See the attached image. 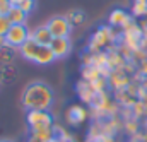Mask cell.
<instances>
[{
  "instance_id": "1",
  "label": "cell",
  "mask_w": 147,
  "mask_h": 142,
  "mask_svg": "<svg viewBox=\"0 0 147 142\" xmlns=\"http://www.w3.org/2000/svg\"><path fill=\"white\" fill-rule=\"evenodd\" d=\"M22 105L28 110H48L53 105V91L45 82H31L22 93Z\"/></svg>"
},
{
  "instance_id": "2",
  "label": "cell",
  "mask_w": 147,
  "mask_h": 142,
  "mask_svg": "<svg viewBox=\"0 0 147 142\" xmlns=\"http://www.w3.org/2000/svg\"><path fill=\"white\" fill-rule=\"evenodd\" d=\"M19 51H21V55H22L26 60H29V62H33V64H38V65H48V64H51L53 60H57L50 46L39 45V43H36V41L31 39V38L19 48Z\"/></svg>"
},
{
  "instance_id": "3",
  "label": "cell",
  "mask_w": 147,
  "mask_h": 142,
  "mask_svg": "<svg viewBox=\"0 0 147 142\" xmlns=\"http://www.w3.org/2000/svg\"><path fill=\"white\" fill-rule=\"evenodd\" d=\"M28 123L33 128V132L43 130V128H51L53 116L48 113V110H29V113H28Z\"/></svg>"
},
{
  "instance_id": "4",
  "label": "cell",
  "mask_w": 147,
  "mask_h": 142,
  "mask_svg": "<svg viewBox=\"0 0 147 142\" xmlns=\"http://www.w3.org/2000/svg\"><path fill=\"white\" fill-rule=\"evenodd\" d=\"M29 39V31L26 24H12L9 33L5 34V45L10 48H21Z\"/></svg>"
},
{
  "instance_id": "5",
  "label": "cell",
  "mask_w": 147,
  "mask_h": 142,
  "mask_svg": "<svg viewBox=\"0 0 147 142\" xmlns=\"http://www.w3.org/2000/svg\"><path fill=\"white\" fill-rule=\"evenodd\" d=\"M48 31L51 33L53 38H69L70 31H72V24L69 22L67 17L63 16H55L46 22Z\"/></svg>"
},
{
  "instance_id": "6",
  "label": "cell",
  "mask_w": 147,
  "mask_h": 142,
  "mask_svg": "<svg viewBox=\"0 0 147 142\" xmlns=\"http://www.w3.org/2000/svg\"><path fill=\"white\" fill-rule=\"evenodd\" d=\"M50 48H51L55 58H63L72 51V43L69 38H53Z\"/></svg>"
},
{
  "instance_id": "7",
  "label": "cell",
  "mask_w": 147,
  "mask_h": 142,
  "mask_svg": "<svg viewBox=\"0 0 147 142\" xmlns=\"http://www.w3.org/2000/svg\"><path fill=\"white\" fill-rule=\"evenodd\" d=\"M29 38L34 39L36 43H39V45H45V46H50L51 41H53V36H51V33L48 31L46 26H39V28H36V29L29 34Z\"/></svg>"
},
{
  "instance_id": "8",
  "label": "cell",
  "mask_w": 147,
  "mask_h": 142,
  "mask_svg": "<svg viewBox=\"0 0 147 142\" xmlns=\"http://www.w3.org/2000/svg\"><path fill=\"white\" fill-rule=\"evenodd\" d=\"M86 116H87V111L80 106V105H74V106H70L69 111H67V122L72 123V125L82 123V122L86 120Z\"/></svg>"
},
{
  "instance_id": "9",
  "label": "cell",
  "mask_w": 147,
  "mask_h": 142,
  "mask_svg": "<svg viewBox=\"0 0 147 142\" xmlns=\"http://www.w3.org/2000/svg\"><path fill=\"white\" fill-rule=\"evenodd\" d=\"M108 39H110V29L108 28H99L98 33H94L89 46H91V50H98V48L105 46L108 43Z\"/></svg>"
},
{
  "instance_id": "10",
  "label": "cell",
  "mask_w": 147,
  "mask_h": 142,
  "mask_svg": "<svg viewBox=\"0 0 147 142\" xmlns=\"http://www.w3.org/2000/svg\"><path fill=\"white\" fill-rule=\"evenodd\" d=\"M110 24L111 26H128L130 24V16L123 9H115L110 14Z\"/></svg>"
},
{
  "instance_id": "11",
  "label": "cell",
  "mask_w": 147,
  "mask_h": 142,
  "mask_svg": "<svg viewBox=\"0 0 147 142\" xmlns=\"http://www.w3.org/2000/svg\"><path fill=\"white\" fill-rule=\"evenodd\" d=\"M7 17H9V21H10V24H26L28 14L22 12L19 7H12V9L9 10V14H7Z\"/></svg>"
},
{
  "instance_id": "12",
  "label": "cell",
  "mask_w": 147,
  "mask_h": 142,
  "mask_svg": "<svg viewBox=\"0 0 147 142\" xmlns=\"http://www.w3.org/2000/svg\"><path fill=\"white\" fill-rule=\"evenodd\" d=\"M65 17L69 19V22H70L72 26H80V24L86 21V14H84L80 9H72V10H69V14H67Z\"/></svg>"
},
{
  "instance_id": "13",
  "label": "cell",
  "mask_w": 147,
  "mask_h": 142,
  "mask_svg": "<svg viewBox=\"0 0 147 142\" xmlns=\"http://www.w3.org/2000/svg\"><path fill=\"white\" fill-rule=\"evenodd\" d=\"M132 14H134L135 17L147 16V3H144V2H135L134 7H132Z\"/></svg>"
},
{
  "instance_id": "14",
  "label": "cell",
  "mask_w": 147,
  "mask_h": 142,
  "mask_svg": "<svg viewBox=\"0 0 147 142\" xmlns=\"http://www.w3.org/2000/svg\"><path fill=\"white\" fill-rule=\"evenodd\" d=\"M10 26H12V24H10L9 17L0 14V36H2V38H5V34H7L9 29H10Z\"/></svg>"
},
{
  "instance_id": "15",
  "label": "cell",
  "mask_w": 147,
  "mask_h": 142,
  "mask_svg": "<svg viewBox=\"0 0 147 142\" xmlns=\"http://www.w3.org/2000/svg\"><path fill=\"white\" fill-rule=\"evenodd\" d=\"M34 7H36V2H34V0H24V2L19 5V9H21L22 12H26V14H31V12L34 10Z\"/></svg>"
},
{
  "instance_id": "16",
  "label": "cell",
  "mask_w": 147,
  "mask_h": 142,
  "mask_svg": "<svg viewBox=\"0 0 147 142\" xmlns=\"http://www.w3.org/2000/svg\"><path fill=\"white\" fill-rule=\"evenodd\" d=\"M10 9H12V5H10L9 0H0V14L2 16H7Z\"/></svg>"
},
{
  "instance_id": "17",
  "label": "cell",
  "mask_w": 147,
  "mask_h": 142,
  "mask_svg": "<svg viewBox=\"0 0 147 142\" xmlns=\"http://www.w3.org/2000/svg\"><path fill=\"white\" fill-rule=\"evenodd\" d=\"M9 2H10V5H12V7H19L24 0H9Z\"/></svg>"
},
{
  "instance_id": "18",
  "label": "cell",
  "mask_w": 147,
  "mask_h": 142,
  "mask_svg": "<svg viewBox=\"0 0 147 142\" xmlns=\"http://www.w3.org/2000/svg\"><path fill=\"white\" fill-rule=\"evenodd\" d=\"M3 46H5V38L0 36V48H3Z\"/></svg>"
},
{
  "instance_id": "19",
  "label": "cell",
  "mask_w": 147,
  "mask_h": 142,
  "mask_svg": "<svg viewBox=\"0 0 147 142\" xmlns=\"http://www.w3.org/2000/svg\"><path fill=\"white\" fill-rule=\"evenodd\" d=\"M29 142H43V141H39V139H38V137H34V135H33V137H31V139H29Z\"/></svg>"
},
{
  "instance_id": "20",
  "label": "cell",
  "mask_w": 147,
  "mask_h": 142,
  "mask_svg": "<svg viewBox=\"0 0 147 142\" xmlns=\"http://www.w3.org/2000/svg\"><path fill=\"white\" fill-rule=\"evenodd\" d=\"M135 2H144V3H147V0H135Z\"/></svg>"
}]
</instances>
